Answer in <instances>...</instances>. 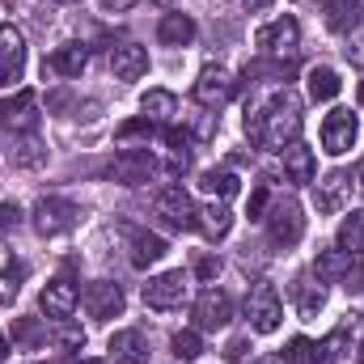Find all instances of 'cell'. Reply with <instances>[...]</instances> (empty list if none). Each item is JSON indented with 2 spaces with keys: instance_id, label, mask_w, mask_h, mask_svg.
Masks as SVG:
<instances>
[{
  "instance_id": "3957f363",
  "label": "cell",
  "mask_w": 364,
  "mask_h": 364,
  "mask_svg": "<svg viewBox=\"0 0 364 364\" xmlns=\"http://www.w3.org/2000/svg\"><path fill=\"white\" fill-rule=\"evenodd\" d=\"M153 208H157V216L170 225V229H199V208H195V199L182 191L178 182H170V186H161L157 191V199H153Z\"/></svg>"
},
{
  "instance_id": "4316f807",
  "label": "cell",
  "mask_w": 364,
  "mask_h": 364,
  "mask_svg": "<svg viewBox=\"0 0 364 364\" xmlns=\"http://www.w3.org/2000/svg\"><path fill=\"white\" fill-rule=\"evenodd\" d=\"M339 90H343V81H339V73L335 68H309V97L314 102H331V97H339Z\"/></svg>"
},
{
  "instance_id": "d6a6232c",
  "label": "cell",
  "mask_w": 364,
  "mask_h": 364,
  "mask_svg": "<svg viewBox=\"0 0 364 364\" xmlns=\"http://www.w3.org/2000/svg\"><path fill=\"white\" fill-rule=\"evenodd\" d=\"M199 186L208 191V195H220V199H229V195H237V174H229V170H208L203 178H199Z\"/></svg>"
},
{
  "instance_id": "603a6c76",
  "label": "cell",
  "mask_w": 364,
  "mask_h": 364,
  "mask_svg": "<svg viewBox=\"0 0 364 364\" xmlns=\"http://www.w3.org/2000/svg\"><path fill=\"white\" fill-rule=\"evenodd\" d=\"M161 259H166V237H157V233H132V267L136 272H149Z\"/></svg>"
},
{
  "instance_id": "74e56055",
  "label": "cell",
  "mask_w": 364,
  "mask_h": 364,
  "mask_svg": "<svg viewBox=\"0 0 364 364\" xmlns=\"http://www.w3.org/2000/svg\"><path fill=\"white\" fill-rule=\"evenodd\" d=\"M339 284H343L348 292H364V259H360V263H352V267H348V275H343Z\"/></svg>"
},
{
  "instance_id": "7bdbcfd3",
  "label": "cell",
  "mask_w": 364,
  "mask_h": 364,
  "mask_svg": "<svg viewBox=\"0 0 364 364\" xmlns=\"http://www.w3.org/2000/svg\"><path fill=\"white\" fill-rule=\"evenodd\" d=\"M132 4H140V0H102L106 13H123V9H132Z\"/></svg>"
},
{
  "instance_id": "7dc6e473",
  "label": "cell",
  "mask_w": 364,
  "mask_h": 364,
  "mask_svg": "<svg viewBox=\"0 0 364 364\" xmlns=\"http://www.w3.org/2000/svg\"><path fill=\"white\" fill-rule=\"evenodd\" d=\"M255 364H275V360H267V356H263V360H255Z\"/></svg>"
},
{
  "instance_id": "816d5d0a",
  "label": "cell",
  "mask_w": 364,
  "mask_h": 364,
  "mask_svg": "<svg viewBox=\"0 0 364 364\" xmlns=\"http://www.w3.org/2000/svg\"><path fill=\"white\" fill-rule=\"evenodd\" d=\"M360 106H364V85H360Z\"/></svg>"
},
{
  "instance_id": "60d3db41",
  "label": "cell",
  "mask_w": 364,
  "mask_h": 364,
  "mask_svg": "<svg viewBox=\"0 0 364 364\" xmlns=\"http://www.w3.org/2000/svg\"><path fill=\"white\" fill-rule=\"evenodd\" d=\"M246 348H250V339H233V343L225 348V360H229V364H237L242 356H246Z\"/></svg>"
},
{
  "instance_id": "d4e9b609",
  "label": "cell",
  "mask_w": 364,
  "mask_h": 364,
  "mask_svg": "<svg viewBox=\"0 0 364 364\" xmlns=\"http://www.w3.org/2000/svg\"><path fill=\"white\" fill-rule=\"evenodd\" d=\"M157 38H161L166 47H191V43H195V21H191L186 13H166L161 26H157Z\"/></svg>"
},
{
  "instance_id": "30bf717a",
  "label": "cell",
  "mask_w": 364,
  "mask_h": 364,
  "mask_svg": "<svg viewBox=\"0 0 364 364\" xmlns=\"http://www.w3.org/2000/svg\"><path fill=\"white\" fill-rule=\"evenodd\" d=\"M26 68V38L17 26H0V90L17 85Z\"/></svg>"
},
{
  "instance_id": "f907efd6",
  "label": "cell",
  "mask_w": 364,
  "mask_h": 364,
  "mask_svg": "<svg viewBox=\"0 0 364 364\" xmlns=\"http://www.w3.org/2000/svg\"><path fill=\"white\" fill-rule=\"evenodd\" d=\"M77 364H102V360H77Z\"/></svg>"
},
{
  "instance_id": "8fae6325",
  "label": "cell",
  "mask_w": 364,
  "mask_h": 364,
  "mask_svg": "<svg viewBox=\"0 0 364 364\" xmlns=\"http://www.w3.org/2000/svg\"><path fill=\"white\" fill-rule=\"evenodd\" d=\"M153 174H157V161H153L149 149H123L110 161V178L123 182V186H140V182H149Z\"/></svg>"
},
{
  "instance_id": "b9f144b4",
  "label": "cell",
  "mask_w": 364,
  "mask_h": 364,
  "mask_svg": "<svg viewBox=\"0 0 364 364\" xmlns=\"http://www.w3.org/2000/svg\"><path fill=\"white\" fill-rule=\"evenodd\" d=\"M195 272H199V279H216V275H220V259H199Z\"/></svg>"
},
{
  "instance_id": "1f68e13d",
  "label": "cell",
  "mask_w": 364,
  "mask_h": 364,
  "mask_svg": "<svg viewBox=\"0 0 364 364\" xmlns=\"http://www.w3.org/2000/svg\"><path fill=\"white\" fill-rule=\"evenodd\" d=\"M166 144H170V174H178L191 166V136L178 127H166Z\"/></svg>"
},
{
  "instance_id": "5b68a950",
  "label": "cell",
  "mask_w": 364,
  "mask_h": 364,
  "mask_svg": "<svg viewBox=\"0 0 364 364\" xmlns=\"http://www.w3.org/2000/svg\"><path fill=\"white\" fill-rule=\"evenodd\" d=\"M246 314H250V331H259V335H275V331H279L284 305H279L275 284H255V292H250V301H246Z\"/></svg>"
},
{
  "instance_id": "681fc988",
  "label": "cell",
  "mask_w": 364,
  "mask_h": 364,
  "mask_svg": "<svg viewBox=\"0 0 364 364\" xmlns=\"http://www.w3.org/2000/svg\"><path fill=\"white\" fill-rule=\"evenodd\" d=\"M360 191H364V166H360Z\"/></svg>"
},
{
  "instance_id": "e575fe53",
  "label": "cell",
  "mask_w": 364,
  "mask_h": 364,
  "mask_svg": "<svg viewBox=\"0 0 364 364\" xmlns=\"http://www.w3.org/2000/svg\"><path fill=\"white\" fill-rule=\"evenodd\" d=\"M348 339H352V326L343 322L339 331H331V335H326V343H322V356H326V360H339V356L348 352Z\"/></svg>"
},
{
  "instance_id": "8d00e7d4",
  "label": "cell",
  "mask_w": 364,
  "mask_h": 364,
  "mask_svg": "<svg viewBox=\"0 0 364 364\" xmlns=\"http://www.w3.org/2000/svg\"><path fill=\"white\" fill-rule=\"evenodd\" d=\"M267 199H272V195H267V182H259L255 195H250V212H246V216H250V220H263V216H267Z\"/></svg>"
},
{
  "instance_id": "f35d334b",
  "label": "cell",
  "mask_w": 364,
  "mask_h": 364,
  "mask_svg": "<svg viewBox=\"0 0 364 364\" xmlns=\"http://www.w3.org/2000/svg\"><path fill=\"white\" fill-rule=\"evenodd\" d=\"M17 225H21V208L4 199V203H0V229H17Z\"/></svg>"
},
{
  "instance_id": "9c48e42d",
  "label": "cell",
  "mask_w": 364,
  "mask_h": 364,
  "mask_svg": "<svg viewBox=\"0 0 364 364\" xmlns=\"http://www.w3.org/2000/svg\"><path fill=\"white\" fill-rule=\"evenodd\" d=\"M77 301H81V292H77V284H73L68 275L51 279V284L38 292V309H43L51 322H68V318H73V309H77Z\"/></svg>"
},
{
  "instance_id": "484cf974",
  "label": "cell",
  "mask_w": 364,
  "mask_h": 364,
  "mask_svg": "<svg viewBox=\"0 0 364 364\" xmlns=\"http://www.w3.org/2000/svg\"><path fill=\"white\" fill-rule=\"evenodd\" d=\"M140 110L153 119V123H170L174 114H178V97L170 90H149L144 97H140Z\"/></svg>"
},
{
  "instance_id": "d6986e66",
  "label": "cell",
  "mask_w": 364,
  "mask_h": 364,
  "mask_svg": "<svg viewBox=\"0 0 364 364\" xmlns=\"http://www.w3.org/2000/svg\"><path fill=\"white\" fill-rule=\"evenodd\" d=\"M322 13H326V30H335V34H352V30H360V21H364L360 0H326Z\"/></svg>"
},
{
  "instance_id": "cb8c5ba5",
  "label": "cell",
  "mask_w": 364,
  "mask_h": 364,
  "mask_svg": "<svg viewBox=\"0 0 364 364\" xmlns=\"http://www.w3.org/2000/svg\"><path fill=\"white\" fill-rule=\"evenodd\" d=\"M199 229H203L212 242L229 237V229H233V212L225 208V199H212V203H203V208H199Z\"/></svg>"
},
{
  "instance_id": "2e32d148",
  "label": "cell",
  "mask_w": 364,
  "mask_h": 364,
  "mask_svg": "<svg viewBox=\"0 0 364 364\" xmlns=\"http://www.w3.org/2000/svg\"><path fill=\"white\" fill-rule=\"evenodd\" d=\"M26 284V263L13 255L9 242H0V305H13Z\"/></svg>"
},
{
  "instance_id": "ab89813d",
  "label": "cell",
  "mask_w": 364,
  "mask_h": 364,
  "mask_svg": "<svg viewBox=\"0 0 364 364\" xmlns=\"http://www.w3.org/2000/svg\"><path fill=\"white\" fill-rule=\"evenodd\" d=\"M13 335H17V343H38V339H43V335H38V326H34V322H30V318H21V322H17V331H13Z\"/></svg>"
},
{
  "instance_id": "4dcf8cb0",
  "label": "cell",
  "mask_w": 364,
  "mask_h": 364,
  "mask_svg": "<svg viewBox=\"0 0 364 364\" xmlns=\"http://www.w3.org/2000/svg\"><path fill=\"white\" fill-rule=\"evenodd\" d=\"M326 305V292H322V284H314V279H301L296 284V309H301V318H318V309Z\"/></svg>"
},
{
  "instance_id": "7a4b0ae2",
  "label": "cell",
  "mask_w": 364,
  "mask_h": 364,
  "mask_svg": "<svg viewBox=\"0 0 364 364\" xmlns=\"http://www.w3.org/2000/svg\"><path fill=\"white\" fill-rule=\"evenodd\" d=\"M263 220H267V237H272V246H279V250L296 246V242H301V233H305V216H301V203H296L292 195L275 199Z\"/></svg>"
},
{
  "instance_id": "6da1fadb",
  "label": "cell",
  "mask_w": 364,
  "mask_h": 364,
  "mask_svg": "<svg viewBox=\"0 0 364 364\" xmlns=\"http://www.w3.org/2000/svg\"><path fill=\"white\" fill-rule=\"evenodd\" d=\"M246 136L255 149L267 153H284L288 144H296L301 136V97L288 90H275L259 110H246Z\"/></svg>"
},
{
  "instance_id": "e0dca14e",
  "label": "cell",
  "mask_w": 364,
  "mask_h": 364,
  "mask_svg": "<svg viewBox=\"0 0 364 364\" xmlns=\"http://www.w3.org/2000/svg\"><path fill=\"white\" fill-rule=\"evenodd\" d=\"M348 191H352V178H348L343 170H331L326 178L314 186V195H318V212H322V216H335V212L348 203Z\"/></svg>"
},
{
  "instance_id": "ffe728a7",
  "label": "cell",
  "mask_w": 364,
  "mask_h": 364,
  "mask_svg": "<svg viewBox=\"0 0 364 364\" xmlns=\"http://www.w3.org/2000/svg\"><path fill=\"white\" fill-rule=\"evenodd\" d=\"M47 68H51L55 77H81V73L90 68V47H85V43H64V47L47 60Z\"/></svg>"
},
{
  "instance_id": "f5cc1de1",
  "label": "cell",
  "mask_w": 364,
  "mask_h": 364,
  "mask_svg": "<svg viewBox=\"0 0 364 364\" xmlns=\"http://www.w3.org/2000/svg\"><path fill=\"white\" fill-rule=\"evenodd\" d=\"M360 364H364V352H360Z\"/></svg>"
},
{
  "instance_id": "7402d4cb",
  "label": "cell",
  "mask_w": 364,
  "mask_h": 364,
  "mask_svg": "<svg viewBox=\"0 0 364 364\" xmlns=\"http://www.w3.org/2000/svg\"><path fill=\"white\" fill-rule=\"evenodd\" d=\"M284 174L296 182V186H309L314 174H318V166H314V149H305V144H288V149H284Z\"/></svg>"
},
{
  "instance_id": "836d02e7",
  "label": "cell",
  "mask_w": 364,
  "mask_h": 364,
  "mask_svg": "<svg viewBox=\"0 0 364 364\" xmlns=\"http://www.w3.org/2000/svg\"><path fill=\"white\" fill-rule=\"evenodd\" d=\"M170 348H174V356H178V360H199V352H203L199 331H178V335L170 339Z\"/></svg>"
},
{
  "instance_id": "52a82bcc",
  "label": "cell",
  "mask_w": 364,
  "mask_h": 364,
  "mask_svg": "<svg viewBox=\"0 0 364 364\" xmlns=\"http://www.w3.org/2000/svg\"><path fill=\"white\" fill-rule=\"evenodd\" d=\"M356 136H360V123H356V114L352 110H331L326 119H322V149L331 153V157H343L352 144H356Z\"/></svg>"
},
{
  "instance_id": "4fadbf2b",
  "label": "cell",
  "mask_w": 364,
  "mask_h": 364,
  "mask_svg": "<svg viewBox=\"0 0 364 364\" xmlns=\"http://www.w3.org/2000/svg\"><path fill=\"white\" fill-rule=\"evenodd\" d=\"M186 301V272H166L144 284V305L149 309H178Z\"/></svg>"
},
{
  "instance_id": "c3c4849f",
  "label": "cell",
  "mask_w": 364,
  "mask_h": 364,
  "mask_svg": "<svg viewBox=\"0 0 364 364\" xmlns=\"http://www.w3.org/2000/svg\"><path fill=\"white\" fill-rule=\"evenodd\" d=\"M55 4H77V0H55Z\"/></svg>"
},
{
  "instance_id": "ba28073f",
  "label": "cell",
  "mask_w": 364,
  "mask_h": 364,
  "mask_svg": "<svg viewBox=\"0 0 364 364\" xmlns=\"http://www.w3.org/2000/svg\"><path fill=\"white\" fill-rule=\"evenodd\" d=\"M237 90V81L220 68V64H208L203 73H199V81H195V102L203 106V110H220L229 97Z\"/></svg>"
},
{
  "instance_id": "f1b7e54d",
  "label": "cell",
  "mask_w": 364,
  "mask_h": 364,
  "mask_svg": "<svg viewBox=\"0 0 364 364\" xmlns=\"http://www.w3.org/2000/svg\"><path fill=\"white\" fill-rule=\"evenodd\" d=\"M339 250L352 255V259L364 255V212H352V216L339 225Z\"/></svg>"
},
{
  "instance_id": "d590c367",
  "label": "cell",
  "mask_w": 364,
  "mask_h": 364,
  "mask_svg": "<svg viewBox=\"0 0 364 364\" xmlns=\"http://www.w3.org/2000/svg\"><path fill=\"white\" fill-rule=\"evenodd\" d=\"M153 132H157V123L144 114V119H132V123H123V127H119V140H132V136H153Z\"/></svg>"
},
{
  "instance_id": "f6af8a7d",
  "label": "cell",
  "mask_w": 364,
  "mask_h": 364,
  "mask_svg": "<svg viewBox=\"0 0 364 364\" xmlns=\"http://www.w3.org/2000/svg\"><path fill=\"white\" fill-rule=\"evenodd\" d=\"M9 360V339H4V335H0V364Z\"/></svg>"
},
{
  "instance_id": "ee69618b",
  "label": "cell",
  "mask_w": 364,
  "mask_h": 364,
  "mask_svg": "<svg viewBox=\"0 0 364 364\" xmlns=\"http://www.w3.org/2000/svg\"><path fill=\"white\" fill-rule=\"evenodd\" d=\"M242 4H246L250 13H263V9H272V0H242Z\"/></svg>"
},
{
  "instance_id": "8992f818",
  "label": "cell",
  "mask_w": 364,
  "mask_h": 364,
  "mask_svg": "<svg viewBox=\"0 0 364 364\" xmlns=\"http://www.w3.org/2000/svg\"><path fill=\"white\" fill-rule=\"evenodd\" d=\"M259 47L272 60H296V51H301V26H296V17H275L272 26H263L259 30Z\"/></svg>"
},
{
  "instance_id": "7c38bea8",
  "label": "cell",
  "mask_w": 364,
  "mask_h": 364,
  "mask_svg": "<svg viewBox=\"0 0 364 364\" xmlns=\"http://www.w3.org/2000/svg\"><path fill=\"white\" fill-rule=\"evenodd\" d=\"M229 318H233V296L220 292V288H203L199 301H195V326L199 331H220V326H229Z\"/></svg>"
},
{
  "instance_id": "bcb514c9",
  "label": "cell",
  "mask_w": 364,
  "mask_h": 364,
  "mask_svg": "<svg viewBox=\"0 0 364 364\" xmlns=\"http://www.w3.org/2000/svg\"><path fill=\"white\" fill-rule=\"evenodd\" d=\"M153 4H161V9H174V0H153Z\"/></svg>"
},
{
  "instance_id": "83f0119b",
  "label": "cell",
  "mask_w": 364,
  "mask_h": 364,
  "mask_svg": "<svg viewBox=\"0 0 364 364\" xmlns=\"http://www.w3.org/2000/svg\"><path fill=\"white\" fill-rule=\"evenodd\" d=\"M348 267H352V255H343L339 246H335V250H322V255H318V263H314V272H318V279H322V284L343 279V275H348Z\"/></svg>"
},
{
  "instance_id": "277c9868",
  "label": "cell",
  "mask_w": 364,
  "mask_h": 364,
  "mask_svg": "<svg viewBox=\"0 0 364 364\" xmlns=\"http://www.w3.org/2000/svg\"><path fill=\"white\" fill-rule=\"evenodd\" d=\"M81 220V208L73 199H60V195H47L34 203V229L43 237H55V233H68L73 225Z\"/></svg>"
},
{
  "instance_id": "44dd1931",
  "label": "cell",
  "mask_w": 364,
  "mask_h": 364,
  "mask_svg": "<svg viewBox=\"0 0 364 364\" xmlns=\"http://www.w3.org/2000/svg\"><path fill=\"white\" fill-rule=\"evenodd\" d=\"M9 157H13V166H17V170H34V166H43V161H47V144H43L34 132H17V136H13Z\"/></svg>"
},
{
  "instance_id": "9a60e30c",
  "label": "cell",
  "mask_w": 364,
  "mask_h": 364,
  "mask_svg": "<svg viewBox=\"0 0 364 364\" xmlns=\"http://www.w3.org/2000/svg\"><path fill=\"white\" fill-rule=\"evenodd\" d=\"M110 73H114L119 81H140V77L149 73V51L136 47V43H119V47L110 51Z\"/></svg>"
},
{
  "instance_id": "ac0fdd59",
  "label": "cell",
  "mask_w": 364,
  "mask_h": 364,
  "mask_svg": "<svg viewBox=\"0 0 364 364\" xmlns=\"http://www.w3.org/2000/svg\"><path fill=\"white\" fill-rule=\"evenodd\" d=\"M106 352H110L114 364H149V343H144L140 331H114Z\"/></svg>"
},
{
  "instance_id": "f546056e",
  "label": "cell",
  "mask_w": 364,
  "mask_h": 364,
  "mask_svg": "<svg viewBox=\"0 0 364 364\" xmlns=\"http://www.w3.org/2000/svg\"><path fill=\"white\" fill-rule=\"evenodd\" d=\"M279 364H326V356H322V343H314V339L296 335V339H292V343L284 348Z\"/></svg>"
},
{
  "instance_id": "5bb4252c",
  "label": "cell",
  "mask_w": 364,
  "mask_h": 364,
  "mask_svg": "<svg viewBox=\"0 0 364 364\" xmlns=\"http://www.w3.org/2000/svg\"><path fill=\"white\" fill-rule=\"evenodd\" d=\"M85 314H90L93 322H110V318H119V314H123V288L110 284V279L90 284V288H85Z\"/></svg>"
}]
</instances>
